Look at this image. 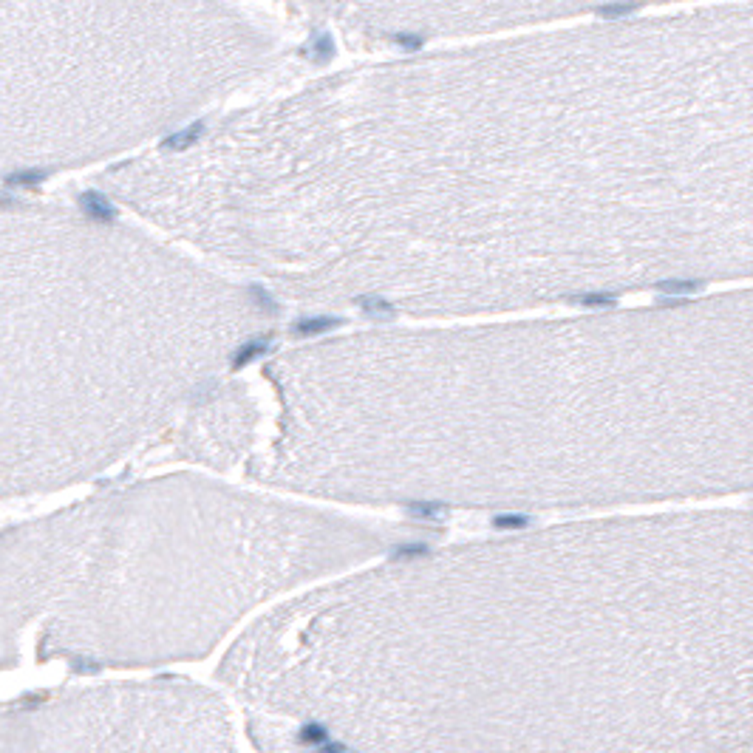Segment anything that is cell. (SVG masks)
<instances>
[{"label": "cell", "mask_w": 753, "mask_h": 753, "mask_svg": "<svg viewBox=\"0 0 753 753\" xmlns=\"http://www.w3.org/2000/svg\"><path fill=\"white\" fill-rule=\"evenodd\" d=\"M300 739H303L306 745H317V747H320L323 742H329V733H326V728H323V725H314V722H312V725H306V728L300 731Z\"/></svg>", "instance_id": "cell-8"}, {"label": "cell", "mask_w": 753, "mask_h": 753, "mask_svg": "<svg viewBox=\"0 0 753 753\" xmlns=\"http://www.w3.org/2000/svg\"><path fill=\"white\" fill-rule=\"evenodd\" d=\"M699 284H663L660 286V292H666V295H688V292H694Z\"/></svg>", "instance_id": "cell-13"}, {"label": "cell", "mask_w": 753, "mask_h": 753, "mask_svg": "<svg viewBox=\"0 0 753 753\" xmlns=\"http://www.w3.org/2000/svg\"><path fill=\"white\" fill-rule=\"evenodd\" d=\"M637 9V3H612V6H601L598 9V15L604 17V20H615V17H626V15H631Z\"/></svg>", "instance_id": "cell-9"}, {"label": "cell", "mask_w": 753, "mask_h": 753, "mask_svg": "<svg viewBox=\"0 0 753 753\" xmlns=\"http://www.w3.org/2000/svg\"><path fill=\"white\" fill-rule=\"evenodd\" d=\"M249 295H252L255 300H261V306H263L266 312H275V300L269 298V295H266V292H263L261 286H249Z\"/></svg>", "instance_id": "cell-14"}, {"label": "cell", "mask_w": 753, "mask_h": 753, "mask_svg": "<svg viewBox=\"0 0 753 753\" xmlns=\"http://www.w3.org/2000/svg\"><path fill=\"white\" fill-rule=\"evenodd\" d=\"M201 136H204V122H193L190 128H184V131H179V133H173V136H168L161 145H165L168 150H184V147L196 145Z\"/></svg>", "instance_id": "cell-4"}, {"label": "cell", "mask_w": 753, "mask_h": 753, "mask_svg": "<svg viewBox=\"0 0 753 753\" xmlns=\"http://www.w3.org/2000/svg\"><path fill=\"white\" fill-rule=\"evenodd\" d=\"M340 317H306V320H298L295 323V335L300 337H309V335H323L335 326H340Z\"/></svg>", "instance_id": "cell-3"}, {"label": "cell", "mask_w": 753, "mask_h": 753, "mask_svg": "<svg viewBox=\"0 0 753 753\" xmlns=\"http://www.w3.org/2000/svg\"><path fill=\"white\" fill-rule=\"evenodd\" d=\"M411 516L425 518V521H439L442 507H439V504H414V507H411Z\"/></svg>", "instance_id": "cell-11"}, {"label": "cell", "mask_w": 753, "mask_h": 753, "mask_svg": "<svg viewBox=\"0 0 753 753\" xmlns=\"http://www.w3.org/2000/svg\"><path fill=\"white\" fill-rule=\"evenodd\" d=\"M269 343H272V337L269 335H263V337H252V340H247L235 354H233V360H230V365L238 371V368H244V365H249L255 357H261L266 349H269Z\"/></svg>", "instance_id": "cell-2"}, {"label": "cell", "mask_w": 753, "mask_h": 753, "mask_svg": "<svg viewBox=\"0 0 753 753\" xmlns=\"http://www.w3.org/2000/svg\"><path fill=\"white\" fill-rule=\"evenodd\" d=\"M40 182H45V173L43 170H20V173H12L6 179L9 187H34Z\"/></svg>", "instance_id": "cell-7"}, {"label": "cell", "mask_w": 753, "mask_h": 753, "mask_svg": "<svg viewBox=\"0 0 753 753\" xmlns=\"http://www.w3.org/2000/svg\"><path fill=\"white\" fill-rule=\"evenodd\" d=\"M493 527L496 529H524V527H529V518L527 516H496Z\"/></svg>", "instance_id": "cell-10"}, {"label": "cell", "mask_w": 753, "mask_h": 753, "mask_svg": "<svg viewBox=\"0 0 753 753\" xmlns=\"http://www.w3.org/2000/svg\"><path fill=\"white\" fill-rule=\"evenodd\" d=\"M394 40H397V43H402V48H411V51L422 45V37H411V34H397Z\"/></svg>", "instance_id": "cell-15"}, {"label": "cell", "mask_w": 753, "mask_h": 753, "mask_svg": "<svg viewBox=\"0 0 753 753\" xmlns=\"http://www.w3.org/2000/svg\"><path fill=\"white\" fill-rule=\"evenodd\" d=\"M580 303H586V306H612L617 298L615 295H583V298H578Z\"/></svg>", "instance_id": "cell-12"}, {"label": "cell", "mask_w": 753, "mask_h": 753, "mask_svg": "<svg viewBox=\"0 0 753 753\" xmlns=\"http://www.w3.org/2000/svg\"><path fill=\"white\" fill-rule=\"evenodd\" d=\"M332 54H335V40H332L329 34H317V37L312 40V45L306 48V57L314 60V63H326V60H332Z\"/></svg>", "instance_id": "cell-5"}, {"label": "cell", "mask_w": 753, "mask_h": 753, "mask_svg": "<svg viewBox=\"0 0 753 753\" xmlns=\"http://www.w3.org/2000/svg\"><path fill=\"white\" fill-rule=\"evenodd\" d=\"M80 207H82V212H88L91 219H96V221H114V215H117L114 204L108 201L102 193H94V190L80 196Z\"/></svg>", "instance_id": "cell-1"}, {"label": "cell", "mask_w": 753, "mask_h": 753, "mask_svg": "<svg viewBox=\"0 0 753 753\" xmlns=\"http://www.w3.org/2000/svg\"><path fill=\"white\" fill-rule=\"evenodd\" d=\"M357 303H360V309H363L368 317H374V320H391V317H394L391 303H386L383 298H357Z\"/></svg>", "instance_id": "cell-6"}]
</instances>
